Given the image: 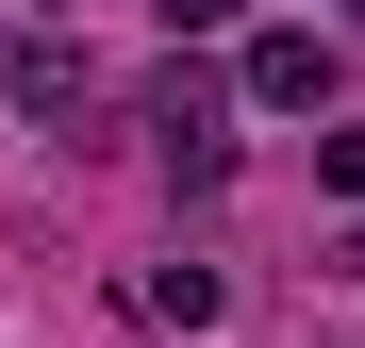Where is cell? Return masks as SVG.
<instances>
[{"label": "cell", "mask_w": 365, "mask_h": 348, "mask_svg": "<svg viewBox=\"0 0 365 348\" xmlns=\"http://www.w3.org/2000/svg\"><path fill=\"white\" fill-rule=\"evenodd\" d=\"M316 83H332V50H316V33H250V100H282V116H299Z\"/></svg>", "instance_id": "1"}, {"label": "cell", "mask_w": 365, "mask_h": 348, "mask_svg": "<svg viewBox=\"0 0 365 348\" xmlns=\"http://www.w3.org/2000/svg\"><path fill=\"white\" fill-rule=\"evenodd\" d=\"M232 17H250V0H166V33H232Z\"/></svg>", "instance_id": "2"}]
</instances>
